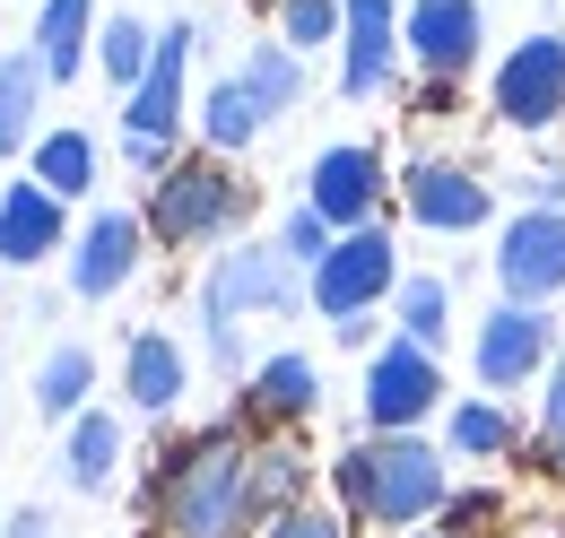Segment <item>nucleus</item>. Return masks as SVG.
<instances>
[{"label": "nucleus", "instance_id": "22", "mask_svg": "<svg viewBox=\"0 0 565 538\" xmlns=\"http://www.w3.org/2000/svg\"><path fill=\"white\" fill-rule=\"evenodd\" d=\"M444 452H452V461H504V452H522V417L504 400H452Z\"/></svg>", "mask_w": 565, "mask_h": 538}, {"label": "nucleus", "instance_id": "13", "mask_svg": "<svg viewBox=\"0 0 565 538\" xmlns=\"http://www.w3.org/2000/svg\"><path fill=\"white\" fill-rule=\"evenodd\" d=\"M192 44H201L192 18L157 26V62H148V78L122 96V139H166V148H174V131H183V87H192Z\"/></svg>", "mask_w": 565, "mask_h": 538}, {"label": "nucleus", "instance_id": "7", "mask_svg": "<svg viewBox=\"0 0 565 538\" xmlns=\"http://www.w3.org/2000/svg\"><path fill=\"white\" fill-rule=\"evenodd\" d=\"M557 313L548 304H495L479 338H470V365H479V383L488 391H522V383H548V365H557Z\"/></svg>", "mask_w": 565, "mask_h": 538}, {"label": "nucleus", "instance_id": "14", "mask_svg": "<svg viewBox=\"0 0 565 538\" xmlns=\"http://www.w3.org/2000/svg\"><path fill=\"white\" fill-rule=\"evenodd\" d=\"M383 148H365V139H340V148H322L313 157V174H305V201L322 208L340 235L356 226H383Z\"/></svg>", "mask_w": 565, "mask_h": 538}, {"label": "nucleus", "instance_id": "3", "mask_svg": "<svg viewBox=\"0 0 565 538\" xmlns=\"http://www.w3.org/2000/svg\"><path fill=\"white\" fill-rule=\"evenodd\" d=\"M313 304V278L287 261L279 244H226L201 278V331H210V356L226 374H244V322L253 313H296Z\"/></svg>", "mask_w": 565, "mask_h": 538}, {"label": "nucleus", "instance_id": "2", "mask_svg": "<svg viewBox=\"0 0 565 538\" xmlns=\"http://www.w3.org/2000/svg\"><path fill=\"white\" fill-rule=\"evenodd\" d=\"M331 486H340V513L365 521V530H418V521L444 513L452 470L426 434H365L331 461Z\"/></svg>", "mask_w": 565, "mask_h": 538}, {"label": "nucleus", "instance_id": "1", "mask_svg": "<svg viewBox=\"0 0 565 538\" xmlns=\"http://www.w3.org/2000/svg\"><path fill=\"white\" fill-rule=\"evenodd\" d=\"M270 521L262 504V443L235 434V426H210L192 434L183 452H166L157 470V538H253Z\"/></svg>", "mask_w": 565, "mask_h": 538}, {"label": "nucleus", "instance_id": "20", "mask_svg": "<svg viewBox=\"0 0 565 538\" xmlns=\"http://www.w3.org/2000/svg\"><path fill=\"white\" fill-rule=\"evenodd\" d=\"M96 35H105V18H96V0H35V53H44V69H53V87L62 78H78V69L96 62Z\"/></svg>", "mask_w": 565, "mask_h": 538}, {"label": "nucleus", "instance_id": "26", "mask_svg": "<svg viewBox=\"0 0 565 538\" xmlns=\"http://www.w3.org/2000/svg\"><path fill=\"white\" fill-rule=\"evenodd\" d=\"M26 174H35L44 192H62V201H87V192H96V139L87 131H44L35 157H26Z\"/></svg>", "mask_w": 565, "mask_h": 538}, {"label": "nucleus", "instance_id": "5", "mask_svg": "<svg viewBox=\"0 0 565 538\" xmlns=\"http://www.w3.org/2000/svg\"><path fill=\"white\" fill-rule=\"evenodd\" d=\"M444 356L418 347V338H383L374 356H365V434H418L426 417L444 408Z\"/></svg>", "mask_w": 565, "mask_h": 538}, {"label": "nucleus", "instance_id": "10", "mask_svg": "<svg viewBox=\"0 0 565 538\" xmlns=\"http://www.w3.org/2000/svg\"><path fill=\"white\" fill-rule=\"evenodd\" d=\"M340 9H349V26H340V96L374 105V96L401 87V62H409L401 0H340Z\"/></svg>", "mask_w": 565, "mask_h": 538}, {"label": "nucleus", "instance_id": "28", "mask_svg": "<svg viewBox=\"0 0 565 538\" xmlns=\"http://www.w3.org/2000/svg\"><path fill=\"white\" fill-rule=\"evenodd\" d=\"M235 78H244L270 114H296V105H305V53H287V44H244Z\"/></svg>", "mask_w": 565, "mask_h": 538}, {"label": "nucleus", "instance_id": "24", "mask_svg": "<svg viewBox=\"0 0 565 538\" xmlns=\"http://www.w3.org/2000/svg\"><path fill=\"white\" fill-rule=\"evenodd\" d=\"M392 331L444 356V338H452V287H444L435 269H409V278L392 287Z\"/></svg>", "mask_w": 565, "mask_h": 538}, {"label": "nucleus", "instance_id": "25", "mask_svg": "<svg viewBox=\"0 0 565 538\" xmlns=\"http://www.w3.org/2000/svg\"><path fill=\"white\" fill-rule=\"evenodd\" d=\"M87 391H96V356H87L78 338H62V347L35 365V417L71 426V417H87Z\"/></svg>", "mask_w": 565, "mask_h": 538}, {"label": "nucleus", "instance_id": "6", "mask_svg": "<svg viewBox=\"0 0 565 538\" xmlns=\"http://www.w3.org/2000/svg\"><path fill=\"white\" fill-rule=\"evenodd\" d=\"M409 269H401V244H392V226H356L331 244V261L313 269V313L322 322H349V313H383V295L401 287Z\"/></svg>", "mask_w": 565, "mask_h": 538}, {"label": "nucleus", "instance_id": "15", "mask_svg": "<svg viewBox=\"0 0 565 538\" xmlns=\"http://www.w3.org/2000/svg\"><path fill=\"white\" fill-rule=\"evenodd\" d=\"M140 252H148L140 208H96V217L78 226V244H71V295H87V304L122 295V287L140 278Z\"/></svg>", "mask_w": 565, "mask_h": 538}, {"label": "nucleus", "instance_id": "21", "mask_svg": "<svg viewBox=\"0 0 565 538\" xmlns=\"http://www.w3.org/2000/svg\"><path fill=\"white\" fill-rule=\"evenodd\" d=\"M262 131H270V105H262L235 69L210 78V96H201V148H210V157H244Z\"/></svg>", "mask_w": 565, "mask_h": 538}, {"label": "nucleus", "instance_id": "12", "mask_svg": "<svg viewBox=\"0 0 565 538\" xmlns=\"http://www.w3.org/2000/svg\"><path fill=\"white\" fill-rule=\"evenodd\" d=\"M401 208L418 217L426 235H479L495 217V192L470 174V165H452V157H418V165H401Z\"/></svg>", "mask_w": 565, "mask_h": 538}, {"label": "nucleus", "instance_id": "32", "mask_svg": "<svg viewBox=\"0 0 565 538\" xmlns=\"http://www.w3.org/2000/svg\"><path fill=\"white\" fill-rule=\"evenodd\" d=\"M435 521H444V538H452V530H461V538H488L495 521H504V495H495V486H452Z\"/></svg>", "mask_w": 565, "mask_h": 538}, {"label": "nucleus", "instance_id": "4", "mask_svg": "<svg viewBox=\"0 0 565 538\" xmlns=\"http://www.w3.org/2000/svg\"><path fill=\"white\" fill-rule=\"evenodd\" d=\"M148 244L166 252H201V244H226L244 217H253V183L226 165V157H174L166 183H148Z\"/></svg>", "mask_w": 565, "mask_h": 538}, {"label": "nucleus", "instance_id": "29", "mask_svg": "<svg viewBox=\"0 0 565 538\" xmlns=\"http://www.w3.org/2000/svg\"><path fill=\"white\" fill-rule=\"evenodd\" d=\"M270 18H279V44L287 53H340V26H349V9L340 0H270Z\"/></svg>", "mask_w": 565, "mask_h": 538}, {"label": "nucleus", "instance_id": "11", "mask_svg": "<svg viewBox=\"0 0 565 538\" xmlns=\"http://www.w3.org/2000/svg\"><path fill=\"white\" fill-rule=\"evenodd\" d=\"M495 287H504V304L565 295V208H522L495 235Z\"/></svg>", "mask_w": 565, "mask_h": 538}, {"label": "nucleus", "instance_id": "19", "mask_svg": "<svg viewBox=\"0 0 565 538\" xmlns=\"http://www.w3.org/2000/svg\"><path fill=\"white\" fill-rule=\"evenodd\" d=\"M44 96H53V69L35 44H9L0 53V157H35V114H44Z\"/></svg>", "mask_w": 565, "mask_h": 538}, {"label": "nucleus", "instance_id": "18", "mask_svg": "<svg viewBox=\"0 0 565 538\" xmlns=\"http://www.w3.org/2000/svg\"><path fill=\"white\" fill-rule=\"evenodd\" d=\"M313 408H322V374H313V356L279 347V356L253 365V383H244V417H253V426H305Z\"/></svg>", "mask_w": 565, "mask_h": 538}, {"label": "nucleus", "instance_id": "35", "mask_svg": "<svg viewBox=\"0 0 565 538\" xmlns=\"http://www.w3.org/2000/svg\"><path fill=\"white\" fill-rule=\"evenodd\" d=\"M331 338H340V347H356V356H374V347H383V322H374V313H349V322H331Z\"/></svg>", "mask_w": 565, "mask_h": 538}, {"label": "nucleus", "instance_id": "17", "mask_svg": "<svg viewBox=\"0 0 565 538\" xmlns=\"http://www.w3.org/2000/svg\"><path fill=\"white\" fill-rule=\"evenodd\" d=\"M122 391H131L140 417H174L183 391H192V356H183V338H174V331H131V347H122Z\"/></svg>", "mask_w": 565, "mask_h": 538}, {"label": "nucleus", "instance_id": "30", "mask_svg": "<svg viewBox=\"0 0 565 538\" xmlns=\"http://www.w3.org/2000/svg\"><path fill=\"white\" fill-rule=\"evenodd\" d=\"M331 244H340V226H331V217H322L313 201H296V208L279 217V252H287L296 269H305V278H313V269L331 261Z\"/></svg>", "mask_w": 565, "mask_h": 538}, {"label": "nucleus", "instance_id": "9", "mask_svg": "<svg viewBox=\"0 0 565 538\" xmlns=\"http://www.w3.org/2000/svg\"><path fill=\"white\" fill-rule=\"evenodd\" d=\"M401 44H409V62L435 87H461L479 69V44H488V9L479 0H409L401 9Z\"/></svg>", "mask_w": 565, "mask_h": 538}, {"label": "nucleus", "instance_id": "27", "mask_svg": "<svg viewBox=\"0 0 565 538\" xmlns=\"http://www.w3.org/2000/svg\"><path fill=\"white\" fill-rule=\"evenodd\" d=\"M96 62H105V87H140L148 62H157V26L148 18H131V9H105V35H96Z\"/></svg>", "mask_w": 565, "mask_h": 538}, {"label": "nucleus", "instance_id": "37", "mask_svg": "<svg viewBox=\"0 0 565 538\" xmlns=\"http://www.w3.org/2000/svg\"><path fill=\"white\" fill-rule=\"evenodd\" d=\"M9 538H53V521H44V513H35V504H26V513H18V521H9Z\"/></svg>", "mask_w": 565, "mask_h": 538}, {"label": "nucleus", "instance_id": "33", "mask_svg": "<svg viewBox=\"0 0 565 538\" xmlns=\"http://www.w3.org/2000/svg\"><path fill=\"white\" fill-rule=\"evenodd\" d=\"M540 470L565 477V356L548 365V383H540Z\"/></svg>", "mask_w": 565, "mask_h": 538}, {"label": "nucleus", "instance_id": "8", "mask_svg": "<svg viewBox=\"0 0 565 538\" xmlns=\"http://www.w3.org/2000/svg\"><path fill=\"white\" fill-rule=\"evenodd\" d=\"M495 122L504 131H548L565 122V35H522L504 62H495Z\"/></svg>", "mask_w": 565, "mask_h": 538}, {"label": "nucleus", "instance_id": "34", "mask_svg": "<svg viewBox=\"0 0 565 538\" xmlns=\"http://www.w3.org/2000/svg\"><path fill=\"white\" fill-rule=\"evenodd\" d=\"M262 538H349V513H322V504H296V513H279Z\"/></svg>", "mask_w": 565, "mask_h": 538}, {"label": "nucleus", "instance_id": "36", "mask_svg": "<svg viewBox=\"0 0 565 538\" xmlns=\"http://www.w3.org/2000/svg\"><path fill=\"white\" fill-rule=\"evenodd\" d=\"M522 201H531V208H565V165H540V174H522Z\"/></svg>", "mask_w": 565, "mask_h": 538}, {"label": "nucleus", "instance_id": "16", "mask_svg": "<svg viewBox=\"0 0 565 538\" xmlns=\"http://www.w3.org/2000/svg\"><path fill=\"white\" fill-rule=\"evenodd\" d=\"M62 244H71V201L44 192L35 174H18V183L0 192V261L35 269L44 252H62Z\"/></svg>", "mask_w": 565, "mask_h": 538}, {"label": "nucleus", "instance_id": "23", "mask_svg": "<svg viewBox=\"0 0 565 538\" xmlns=\"http://www.w3.org/2000/svg\"><path fill=\"white\" fill-rule=\"evenodd\" d=\"M114 470H122V426H114L105 408L71 417V443H62V477H71L78 495H105V486H114Z\"/></svg>", "mask_w": 565, "mask_h": 538}, {"label": "nucleus", "instance_id": "31", "mask_svg": "<svg viewBox=\"0 0 565 538\" xmlns=\"http://www.w3.org/2000/svg\"><path fill=\"white\" fill-rule=\"evenodd\" d=\"M262 504H270V521L305 504V452L296 443H262Z\"/></svg>", "mask_w": 565, "mask_h": 538}]
</instances>
